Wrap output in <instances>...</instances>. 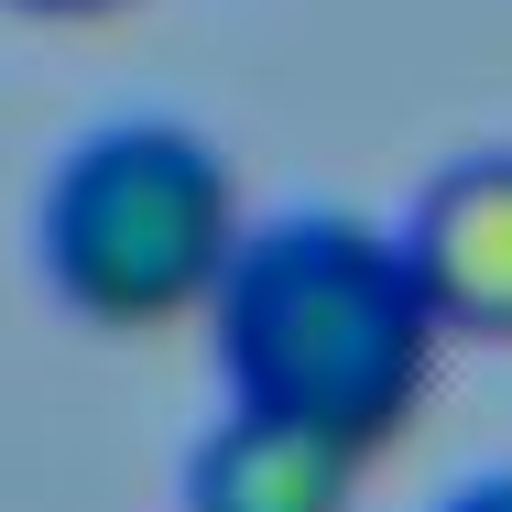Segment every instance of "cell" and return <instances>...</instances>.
<instances>
[{
  "label": "cell",
  "mask_w": 512,
  "mask_h": 512,
  "mask_svg": "<svg viewBox=\"0 0 512 512\" xmlns=\"http://www.w3.org/2000/svg\"><path fill=\"white\" fill-rule=\"evenodd\" d=\"M240 186L218 164V142L186 120H109L88 131L55 186H44V284L77 327L109 338H142V327H175L207 316L229 251H240Z\"/></svg>",
  "instance_id": "obj_2"
},
{
  "label": "cell",
  "mask_w": 512,
  "mask_h": 512,
  "mask_svg": "<svg viewBox=\"0 0 512 512\" xmlns=\"http://www.w3.org/2000/svg\"><path fill=\"white\" fill-rule=\"evenodd\" d=\"M207 316H218L229 404L295 414L360 458L414 425L425 371L447 349L404 262V229H371L349 207H284V218L240 229Z\"/></svg>",
  "instance_id": "obj_1"
},
{
  "label": "cell",
  "mask_w": 512,
  "mask_h": 512,
  "mask_svg": "<svg viewBox=\"0 0 512 512\" xmlns=\"http://www.w3.org/2000/svg\"><path fill=\"white\" fill-rule=\"evenodd\" d=\"M447 512H512V469H491V480H469Z\"/></svg>",
  "instance_id": "obj_5"
},
{
  "label": "cell",
  "mask_w": 512,
  "mask_h": 512,
  "mask_svg": "<svg viewBox=\"0 0 512 512\" xmlns=\"http://www.w3.org/2000/svg\"><path fill=\"white\" fill-rule=\"evenodd\" d=\"M349 491H360V447L262 404H229L186 458V512H349Z\"/></svg>",
  "instance_id": "obj_4"
},
{
  "label": "cell",
  "mask_w": 512,
  "mask_h": 512,
  "mask_svg": "<svg viewBox=\"0 0 512 512\" xmlns=\"http://www.w3.org/2000/svg\"><path fill=\"white\" fill-rule=\"evenodd\" d=\"M11 11H44V22H88V11H120V0H11Z\"/></svg>",
  "instance_id": "obj_6"
},
{
  "label": "cell",
  "mask_w": 512,
  "mask_h": 512,
  "mask_svg": "<svg viewBox=\"0 0 512 512\" xmlns=\"http://www.w3.org/2000/svg\"><path fill=\"white\" fill-rule=\"evenodd\" d=\"M404 262L447 338H512V153H469L414 197Z\"/></svg>",
  "instance_id": "obj_3"
}]
</instances>
